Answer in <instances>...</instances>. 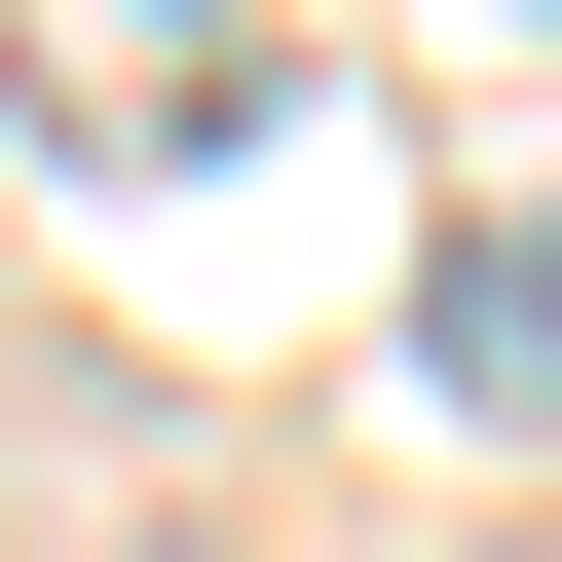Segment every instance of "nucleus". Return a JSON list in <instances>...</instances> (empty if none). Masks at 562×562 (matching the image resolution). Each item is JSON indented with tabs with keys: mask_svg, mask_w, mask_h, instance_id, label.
I'll return each mask as SVG.
<instances>
[{
	"mask_svg": "<svg viewBox=\"0 0 562 562\" xmlns=\"http://www.w3.org/2000/svg\"><path fill=\"white\" fill-rule=\"evenodd\" d=\"M0 113H38L76 188H188V150H262L301 76H262V0H0Z\"/></svg>",
	"mask_w": 562,
	"mask_h": 562,
	"instance_id": "obj_1",
	"label": "nucleus"
},
{
	"mask_svg": "<svg viewBox=\"0 0 562 562\" xmlns=\"http://www.w3.org/2000/svg\"><path fill=\"white\" fill-rule=\"evenodd\" d=\"M413 413L450 450H562V188H450L413 225Z\"/></svg>",
	"mask_w": 562,
	"mask_h": 562,
	"instance_id": "obj_2",
	"label": "nucleus"
}]
</instances>
